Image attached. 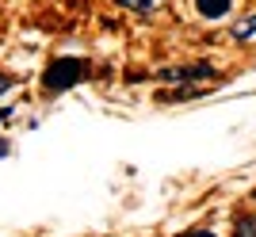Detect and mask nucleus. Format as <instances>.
I'll return each mask as SVG.
<instances>
[{
	"label": "nucleus",
	"instance_id": "f257e3e1",
	"mask_svg": "<svg viewBox=\"0 0 256 237\" xmlns=\"http://www.w3.org/2000/svg\"><path fill=\"white\" fill-rule=\"evenodd\" d=\"M88 76H92V62H84V58H54L42 73V88L46 92H65V88L88 80Z\"/></svg>",
	"mask_w": 256,
	"mask_h": 237
},
{
	"label": "nucleus",
	"instance_id": "f03ea898",
	"mask_svg": "<svg viewBox=\"0 0 256 237\" xmlns=\"http://www.w3.org/2000/svg\"><path fill=\"white\" fill-rule=\"evenodd\" d=\"M214 69L210 65H188V69H160L157 80H214Z\"/></svg>",
	"mask_w": 256,
	"mask_h": 237
},
{
	"label": "nucleus",
	"instance_id": "7ed1b4c3",
	"mask_svg": "<svg viewBox=\"0 0 256 237\" xmlns=\"http://www.w3.org/2000/svg\"><path fill=\"white\" fill-rule=\"evenodd\" d=\"M230 8H234V0H195V12L203 20H222Z\"/></svg>",
	"mask_w": 256,
	"mask_h": 237
},
{
	"label": "nucleus",
	"instance_id": "20e7f679",
	"mask_svg": "<svg viewBox=\"0 0 256 237\" xmlns=\"http://www.w3.org/2000/svg\"><path fill=\"white\" fill-rule=\"evenodd\" d=\"M115 4H122V8H130V12H138V16H153L164 0H115Z\"/></svg>",
	"mask_w": 256,
	"mask_h": 237
},
{
	"label": "nucleus",
	"instance_id": "39448f33",
	"mask_svg": "<svg viewBox=\"0 0 256 237\" xmlns=\"http://www.w3.org/2000/svg\"><path fill=\"white\" fill-rule=\"evenodd\" d=\"M252 34H256V16H248L245 23H237V27H234V38H237V42H245V38H252Z\"/></svg>",
	"mask_w": 256,
	"mask_h": 237
},
{
	"label": "nucleus",
	"instance_id": "423d86ee",
	"mask_svg": "<svg viewBox=\"0 0 256 237\" xmlns=\"http://www.w3.org/2000/svg\"><path fill=\"white\" fill-rule=\"evenodd\" d=\"M234 237H256V218H252V214H248V218H237Z\"/></svg>",
	"mask_w": 256,
	"mask_h": 237
},
{
	"label": "nucleus",
	"instance_id": "0eeeda50",
	"mask_svg": "<svg viewBox=\"0 0 256 237\" xmlns=\"http://www.w3.org/2000/svg\"><path fill=\"white\" fill-rule=\"evenodd\" d=\"M180 237H218V234H210V230H188V234H180Z\"/></svg>",
	"mask_w": 256,
	"mask_h": 237
},
{
	"label": "nucleus",
	"instance_id": "6e6552de",
	"mask_svg": "<svg viewBox=\"0 0 256 237\" xmlns=\"http://www.w3.org/2000/svg\"><path fill=\"white\" fill-rule=\"evenodd\" d=\"M12 84H16V80H12V76H8V73H0V96H4V92H8V88H12Z\"/></svg>",
	"mask_w": 256,
	"mask_h": 237
},
{
	"label": "nucleus",
	"instance_id": "1a4fd4ad",
	"mask_svg": "<svg viewBox=\"0 0 256 237\" xmlns=\"http://www.w3.org/2000/svg\"><path fill=\"white\" fill-rule=\"evenodd\" d=\"M4 153H8V142H4V138H0V157H4Z\"/></svg>",
	"mask_w": 256,
	"mask_h": 237
}]
</instances>
